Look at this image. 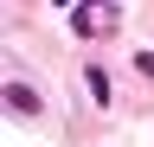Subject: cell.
Returning a JSON list of instances; mask_svg holds the SVG:
<instances>
[{
    "label": "cell",
    "mask_w": 154,
    "mask_h": 147,
    "mask_svg": "<svg viewBox=\"0 0 154 147\" xmlns=\"http://www.w3.org/2000/svg\"><path fill=\"white\" fill-rule=\"evenodd\" d=\"M7 102L19 109V115H38V96H32V90H26V83H7Z\"/></svg>",
    "instance_id": "obj_1"
},
{
    "label": "cell",
    "mask_w": 154,
    "mask_h": 147,
    "mask_svg": "<svg viewBox=\"0 0 154 147\" xmlns=\"http://www.w3.org/2000/svg\"><path fill=\"white\" fill-rule=\"evenodd\" d=\"M135 70H141V77L154 83V51H141V58H135Z\"/></svg>",
    "instance_id": "obj_2"
}]
</instances>
